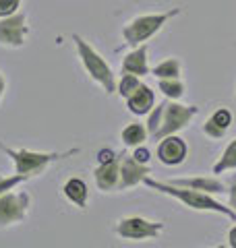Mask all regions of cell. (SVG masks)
Masks as SVG:
<instances>
[{"label":"cell","mask_w":236,"mask_h":248,"mask_svg":"<svg viewBox=\"0 0 236 248\" xmlns=\"http://www.w3.org/2000/svg\"><path fill=\"white\" fill-rule=\"evenodd\" d=\"M152 174V168L147 164H141L133 155H127V151H122L120 159V190L135 188L137 184H141L145 178Z\"/></svg>","instance_id":"30bf717a"},{"label":"cell","mask_w":236,"mask_h":248,"mask_svg":"<svg viewBox=\"0 0 236 248\" xmlns=\"http://www.w3.org/2000/svg\"><path fill=\"white\" fill-rule=\"evenodd\" d=\"M228 244L232 248H236V226H232L230 232H228Z\"/></svg>","instance_id":"4316f807"},{"label":"cell","mask_w":236,"mask_h":248,"mask_svg":"<svg viewBox=\"0 0 236 248\" xmlns=\"http://www.w3.org/2000/svg\"><path fill=\"white\" fill-rule=\"evenodd\" d=\"M157 157L164 166H178L186 157V143L176 135L157 141Z\"/></svg>","instance_id":"8fae6325"},{"label":"cell","mask_w":236,"mask_h":248,"mask_svg":"<svg viewBox=\"0 0 236 248\" xmlns=\"http://www.w3.org/2000/svg\"><path fill=\"white\" fill-rule=\"evenodd\" d=\"M62 192L65 197L70 201L73 205H77L79 209H85L87 207V197H89V188L81 178H68L62 186Z\"/></svg>","instance_id":"2e32d148"},{"label":"cell","mask_w":236,"mask_h":248,"mask_svg":"<svg viewBox=\"0 0 236 248\" xmlns=\"http://www.w3.org/2000/svg\"><path fill=\"white\" fill-rule=\"evenodd\" d=\"M27 35H29V27H27L25 13H15L0 19V44L2 46L21 48L25 44Z\"/></svg>","instance_id":"ba28073f"},{"label":"cell","mask_w":236,"mask_h":248,"mask_svg":"<svg viewBox=\"0 0 236 248\" xmlns=\"http://www.w3.org/2000/svg\"><path fill=\"white\" fill-rule=\"evenodd\" d=\"M114 232L124 240H152L164 232V223L145 219V217H139V215H131V217L118 219Z\"/></svg>","instance_id":"8992f818"},{"label":"cell","mask_w":236,"mask_h":248,"mask_svg":"<svg viewBox=\"0 0 236 248\" xmlns=\"http://www.w3.org/2000/svg\"><path fill=\"white\" fill-rule=\"evenodd\" d=\"M157 81H160V91L168 99H180L185 95V83L178 77H174V79H157Z\"/></svg>","instance_id":"ffe728a7"},{"label":"cell","mask_w":236,"mask_h":248,"mask_svg":"<svg viewBox=\"0 0 236 248\" xmlns=\"http://www.w3.org/2000/svg\"><path fill=\"white\" fill-rule=\"evenodd\" d=\"M133 157H135L137 161H141V164H147V161H149V149H147V147H139L137 145V149H135V153H133Z\"/></svg>","instance_id":"cb8c5ba5"},{"label":"cell","mask_w":236,"mask_h":248,"mask_svg":"<svg viewBox=\"0 0 236 248\" xmlns=\"http://www.w3.org/2000/svg\"><path fill=\"white\" fill-rule=\"evenodd\" d=\"M228 203H230V207L234 209V213H236V176H232V180H230V188H228Z\"/></svg>","instance_id":"d4e9b609"},{"label":"cell","mask_w":236,"mask_h":248,"mask_svg":"<svg viewBox=\"0 0 236 248\" xmlns=\"http://www.w3.org/2000/svg\"><path fill=\"white\" fill-rule=\"evenodd\" d=\"M152 75L157 77V79H174V77H180V62L176 58H166L155 68H152Z\"/></svg>","instance_id":"d6986e66"},{"label":"cell","mask_w":236,"mask_h":248,"mask_svg":"<svg viewBox=\"0 0 236 248\" xmlns=\"http://www.w3.org/2000/svg\"><path fill=\"white\" fill-rule=\"evenodd\" d=\"M120 159H122V151L116 153L112 159L106 164H100L96 168V184L98 190L101 192H118L120 190Z\"/></svg>","instance_id":"9c48e42d"},{"label":"cell","mask_w":236,"mask_h":248,"mask_svg":"<svg viewBox=\"0 0 236 248\" xmlns=\"http://www.w3.org/2000/svg\"><path fill=\"white\" fill-rule=\"evenodd\" d=\"M73 42H75L77 54H79V58H81L83 68L87 71V75L98 85L104 87V91L108 93V95H110V93H114L116 91V85H118L116 83V77L112 73V68H110V64H108L104 58H101V54L93 50V46H89L81 35H77V33H73Z\"/></svg>","instance_id":"277c9868"},{"label":"cell","mask_w":236,"mask_h":248,"mask_svg":"<svg viewBox=\"0 0 236 248\" xmlns=\"http://www.w3.org/2000/svg\"><path fill=\"white\" fill-rule=\"evenodd\" d=\"M31 205L29 192H4L0 195V228L21 223L27 217Z\"/></svg>","instance_id":"52a82bcc"},{"label":"cell","mask_w":236,"mask_h":248,"mask_svg":"<svg viewBox=\"0 0 236 248\" xmlns=\"http://www.w3.org/2000/svg\"><path fill=\"white\" fill-rule=\"evenodd\" d=\"M120 73L122 75H137V77H145L152 73V68L147 64V46L141 44L137 48H133V52H129L127 56L122 58L120 64Z\"/></svg>","instance_id":"4fadbf2b"},{"label":"cell","mask_w":236,"mask_h":248,"mask_svg":"<svg viewBox=\"0 0 236 248\" xmlns=\"http://www.w3.org/2000/svg\"><path fill=\"white\" fill-rule=\"evenodd\" d=\"M4 89H6V81H4L2 73H0V99H2V95H4Z\"/></svg>","instance_id":"83f0119b"},{"label":"cell","mask_w":236,"mask_h":248,"mask_svg":"<svg viewBox=\"0 0 236 248\" xmlns=\"http://www.w3.org/2000/svg\"><path fill=\"white\" fill-rule=\"evenodd\" d=\"M180 11L172 9L166 13H157V15H141V17H135L131 23L122 27V40L131 48H137V46L145 44L149 37L155 35L164 25L168 23V19L176 17Z\"/></svg>","instance_id":"5b68a950"},{"label":"cell","mask_w":236,"mask_h":248,"mask_svg":"<svg viewBox=\"0 0 236 248\" xmlns=\"http://www.w3.org/2000/svg\"><path fill=\"white\" fill-rule=\"evenodd\" d=\"M0 151L4 155H9L15 164V174H23L27 178H35L39 174H44L48 170L50 164L58 159L70 157V155H77L79 149H68V151H29V149H11L4 143H0Z\"/></svg>","instance_id":"3957f363"},{"label":"cell","mask_w":236,"mask_h":248,"mask_svg":"<svg viewBox=\"0 0 236 248\" xmlns=\"http://www.w3.org/2000/svg\"><path fill=\"white\" fill-rule=\"evenodd\" d=\"M114 151H110V149H101L100 153H98V161H100V164H106V161H110V159H112L114 157Z\"/></svg>","instance_id":"484cf974"},{"label":"cell","mask_w":236,"mask_h":248,"mask_svg":"<svg viewBox=\"0 0 236 248\" xmlns=\"http://www.w3.org/2000/svg\"><path fill=\"white\" fill-rule=\"evenodd\" d=\"M147 135H149L147 126H143V124H139V122H133L120 133V139H122V143L127 147H137V145H141L145 141Z\"/></svg>","instance_id":"e0dca14e"},{"label":"cell","mask_w":236,"mask_h":248,"mask_svg":"<svg viewBox=\"0 0 236 248\" xmlns=\"http://www.w3.org/2000/svg\"><path fill=\"white\" fill-rule=\"evenodd\" d=\"M143 184L157 190V192H164V195L180 201V203L188 209H195V211H216L219 215H226L230 221H236L234 209L222 205L219 201L214 199V195H207V192H201V190H195V188H186V186H176V184H170V182L153 180V178H149V176L143 180Z\"/></svg>","instance_id":"7a4b0ae2"},{"label":"cell","mask_w":236,"mask_h":248,"mask_svg":"<svg viewBox=\"0 0 236 248\" xmlns=\"http://www.w3.org/2000/svg\"><path fill=\"white\" fill-rule=\"evenodd\" d=\"M232 124V114L230 110H226V108H219L211 114V118L205 120L203 124V133H205L209 139H222L226 135V130L230 128Z\"/></svg>","instance_id":"9a60e30c"},{"label":"cell","mask_w":236,"mask_h":248,"mask_svg":"<svg viewBox=\"0 0 236 248\" xmlns=\"http://www.w3.org/2000/svg\"><path fill=\"white\" fill-rule=\"evenodd\" d=\"M19 4H21V0H0V19L15 15L19 11Z\"/></svg>","instance_id":"603a6c76"},{"label":"cell","mask_w":236,"mask_h":248,"mask_svg":"<svg viewBox=\"0 0 236 248\" xmlns=\"http://www.w3.org/2000/svg\"><path fill=\"white\" fill-rule=\"evenodd\" d=\"M197 114H199L197 106H183L178 104V99H168L157 108L153 106V110L147 114V133L152 135L153 141H162L186 128Z\"/></svg>","instance_id":"6da1fadb"},{"label":"cell","mask_w":236,"mask_h":248,"mask_svg":"<svg viewBox=\"0 0 236 248\" xmlns=\"http://www.w3.org/2000/svg\"><path fill=\"white\" fill-rule=\"evenodd\" d=\"M29 178L23 176V174H15V176H0V195H4V192L9 190H15L19 184L27 182Z\"/></svg>","instance_id":"7402d4cb"},{"label":"cell","mask_w":236,"mask_h":248,"mask_svg":"<svg viewBox=\"0 0 236 248\" xmlns=\"http://www.w3.org/2000/svg\"><path fill=\"white\" fill-rule=\"evenodd\" d=\"M170 184L176 186H186V188H195L201 192H207V195H219V192H226V186L222 180H218L214 176H193V178H170Z\"/></svg>","instance_id":"7c38bea8"},{"label":"cell","mask_w":236,"mask_h":248,"mask_svg":"<svg viewBox=\"0 0 236 248\" xmlns=\"http://www.w3.org/2000/svg\"><path fill=\"white\" fill-rule=\"evenodd\" d=\"M141 87V77H137V75H122L120 77V81H118V85H116V91H118V95L120 97H124L127 99L129 95H133L137 89Z\"/></svg>","instance_id":"44dd1931"},{"label":"cell","mask_w":236,"mask_h":248,"mask_svg":"<svg viewBox=\"0 0 236 248\" xmlns=\"http://www.w3.org/2000/svg\"><path fill=\"white\" fill-rule=\"evenodd\" d=\"M228 170H236V139H232L230 145L224 149L222 157L214 166V174H224Z\"/></svg>","instance_id":"ac0fdd59"},{"label":"cell","mask_w":236,"mask_h":248,"mask_svg":"<svg viewBox=\"0 0 236 248\" xmlns=\"http://www.w3.org/2000/svg\"><path fill=\"white\" fill-rule=\"evenodd\" d=\"M155 106V95L153 91L147 87V85L141 83V87L133 93V95L127 97V108L131 114H137V116H143V114H149L153 110Z\"/></svg>","instance_id":"5bb4252c"}]
</instances>
